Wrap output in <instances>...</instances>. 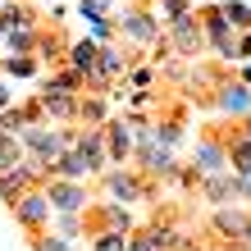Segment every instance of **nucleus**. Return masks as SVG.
<instances>
[{
	"label": "nucleus",
	"mask_w": 251,
	"mask_h": 251,
	"mask_svg": "<svg viewBox=\"0 0 251 251\" xmlns=\"http://www.w3.org/2000/svg\"><path fill=\"white\" fill-rule=\"evenodd\" d=\"M215 110H219V119L247 124L251 119V87L242 78H224V87L215 92Z\"/></svg>",
	"instance_id": "6e6552de"
},
{
	"label": "nucleus",
	"mask_w": 251,
	"mask_h": 251,
	"mask_svg": "<svg viewBox=\"0 0 251 251\" xmlns=\"http://www.w3.org/2000/svg\"><path fill=\"white\" fill-rule=\"evenodd\" d=\"M128 69H132V55H124V46H100V82H105V92H110V82L128 78Z\"/></svg>",
	"instance_id": "f8f14e48"
},
{
	"label": "nucleus",
	"mask_w": 251,
	"mask_h": 251,
	"mask_svg": "<svg viewBox=\"0 0 251 251\" xmlns=\"http://www.w3.org/2000/svg\"><path fill=\"white\" fill-rule=\"evenodd\" d=\"M37 100V110H41V119L46 124H78V110H82V96L78 92H60V87H41V92L32 96Z\"/></svg>",
	"instance_id": "39448f33"
},
{
	"label": "nucleus",
	"mask_w": 251,
	"mask_h": 251,
	"mask_svg": "<svg viewBox=\"0 0 251 251\" xmlns=\"http://www.w3.org/2000/svg\"><path fill=\"white\" fill-rule=\"evenodd\" d=\"M9 100H14V92H9V87H5V78H0V114H5V110H9Z\"/></svg>",
	"instance_id": "b1692460"
},
{
	"label": "nucleus",
	"mask_w": 251,
	"mask_h": 251,
	"mask_svg": "<svg viewBox=\"0 0 251 251\" xmlns=\"http://www.w3.org/2000/svg\"><path fill=\"white\" fill-rule=\"evenodd\" d=\"M46 197L55 205V215H87L92 210V187L87 183H73V178H46Z\"/></svg>",
	"instance_id": "20e7f679"
},
{
	"label": "nucleus",
	"mask_w": 251,
	"mask_h": 251,
	"mask_svg": "<svg viewBox=\"0 0 251 251\" xmlns=\"http://www.w3.org/2000/svg\"><path fill=\"white\" fill-rule=\"evenodd\" d=\"M41 60L37 55H0V78H37Z\"/></svg>",
	"instance_id": "2eb2a0df"
},
{
	"label": "nucleus",
	"mask_w": 251,
	"mask_h": 251,
	"mask_svg": "<svg viewBox=\"0 0 251 251\" xmlns=\"http://www.w3.org/2000/svg\"><path fill=\"white\" fill-rule=\"evenodd\" d=\"M165 37H169V46H174V55H178V60H197V55L205 50V27H201V14L192 9L187 19H174V23L165 27Z\"/></svg>",
	"instance_id": "423d86ee"
},
{
	"label": "nucleus",
	"mask_w": 251,
	"mask_h": 251,
	"mask_svg": "<svg viewBox=\"0 0 251 251\" xmlns=\"http://www.w3.org/2000/svg\"><path fill=\"white\" fill-rule=\"evenodd\" d=\"M247 55H251V27L238 32V60H247Z\"/></svg>",
	"instance_id": "5701e85b"
},
{
	"label": "nucleus",
	"mask_w": 251,
	"mask_h": 251,
	"mask_svg": "<svg viewBox=\"0 0 251 251\" xmlns=\"http://www.w3.org/2000/svg\"><path fill=\"white\" fill-rule=\"evenodd\" d=\"M105 146H110V169L128 165L137 155V132H132V119H110L105 124Z\"/></svg>",
	"instance_id": "9d476101"
},
{
	"label": "nucleus",
	"mask_w": 251,
	"mask_h": 251,
	"mask_svg": "<svg viewBox=\"0 0 251 251\" xmlns=\"http://www.w3.org/2000/svg\"><path fill=\"white\" fill-rule=\"evenodd\" d=\"M23 160H27L23 137H14V132H0V174H5V169H19Z\"/></svg>",
	"instance_id": "dca6fc26"
},
{
	"label": "nucleus",
	"mask_w": 251,
	"mask_h": 251,
	"mask_svg": "<svg viewBox=\"0 0 251 251\" xmlns=\"http://www.w3.org/2000/svg\"><path fill=\"white\" fill-rule=\"evenodd\" d=\"M27 251H73V238L46 228V233H37V238H32V247H27Z\"/></svg>",
	"instance_id": "6ab92c4d"
},
{
	"label": "nucleus",
	"mask_w": 251,
	"mask_h": 251,
	"mask_svg": "<svg viewBox=\"0 0 251 251\" xmlns=\"http://www.w3.org/2000/svg\"><path fill=\"white\" fill-rule=\"evenodd\" d=\"M210 228L219 233V242H247V233H251V205H242V201L219 205V210L210 215Z\"/></svg>",
	"instance_id": "1a4fd4ad"
},
{
	"label": "nucleus",
	"mask_w": 251,
	"mask_h": 251,
	"mask_svg": "<svg viewBox=\"0 0 251 251\" xmlns=\"http://www.w3.org/2000/svg\"><path fill=\"white\" fill-rule=\"evenodd\" d=\"M238 78H242V82H247V87H251V64H247V69H242V73H238Z\"/></svg>",
	"instance_id": "393cba45"
},
{
	"label": "nucleus",
	"mask_w": 251,
	"mask_h": 251,
	"mask_svg": "<svg viewBox=\"0 0 251 251\" xmlns=\"http://www.w3.org/2000/svg\"><path fill=\"white\" fill-rule=\"evenodd\" d=\"M50 228H55V233H64V238H78V233H82V215H55V219H50Z\"/></svg>",
	"instance_id": "4be33fe9"
},
{
	"label": "nucleus",
	"mask_w": 251,
	"mask_h": 251,
	"mask_svg": "<svg viewBox=\"0 0 251 251\" xmlns=\"http://www.w3.org/2000/svg\"><path fill=\"white\" fill-rule=\"evenodd\" d=\"M92 251H128V233H105V228H96Z\"/></svg>",
	"instance_id": "aec40b11"
},
{
	"label": "nucleus",
	"mask_w": 251,
	"mask_h": 251,
	"mask_svg": "<svg viewBox=\"0 0 251 251\" xmlns=\"http://www.w3.org/2000/svg\"><path fill=\"white\" fill-rule=\"evenodd\" d=\"M228 169L233 174H251V132L247 128L228 132Z\"/></svg>",
	"instance_id": "4468645a"
},
{
	"label": "nucleus",
	"mask_w": 251,
	"mask_h": 251,
	"mask_svg": "<svg viewBox=\"0 0 251 251\" xmlns=\"http://www.w3.org/2000/svg\"><path fill=\"white\" fill-rule=\"evenodd\" d=\"M92 215H96V228H105V233H137L132 210H128V205H119V201H96Z\"/></svg>",
	"instance_id": "9b49d317"
},
{
	"label": "nucleus",
	"mask_w": 251,
	"mask_h": 251,
	"mask_svg": "<svg viewBox=\"0 0 251 251\" xmlns=\"http://www.w3.org/2000/svg\"><path fill=\"white\" fill-rule=\"evenodd\" d=\"M128 87H132V92H155V69H151V64L128 69Z\"/></svg>",
	"instance_id": "412c9836"
},
{
	"label": "nucleus",
	"mask_w": 251,
	"mask_h": 251,
	"mask_svg": "<svg viewBox=\"0 0 251 251\" xmlns=\"http://www.w3.org/2000/svg\"><path fill=\"white\" fill-rule=\"evenodd\" d=\"M192 169H197L201 178L233 174V169H228V132H201L197 146H192Z\"/></svg>",
	"instance_id": "7ed1b4c3"
},
{
	"label": "nucleus",
	"mask_w": 251,
	"mask_h": 251,
	"mask_svg": "<svg viewBox=\"0 0 251 251\" xmlns=\"http://www.w3.org/2000/svg\"><path fill=\"white\" fill-rule=\"evenodd\" d=\"M114 5H119V0H78V14L87 23H100V19H114V14H119Z\"/></svg>",
	"instance_id": "a211bd4d"
},
{
	"label": "nucleus",
	"mask_w": 251,
	"mask_h": 251,
	"mask_svg": "<svg viewBox=\"0 0 251 251\" xmlns=\"http://www.w3.org/2000/svg\"><path fill=\"white\" fill-rule=\"evenodd\" d=\"M219 14H224V23L233 27V32H247L251 27V5H242V0H224Z\"/></svg>",
	"instance_id": "f3484780"
},
{
	"label": "nucleus",
	"mask_w": 251,
	"mask_h": 251,
	"mask_svg": "<svg viewBox=\"0 0 251 251\" xmlns=\"http://www.w3.org/2000/svg\"><path fill=\"white\" fill-rule=\"evenodd\" d=\"M9 215H14V224H19L23 233H32V238H37V233H46L50 219H55V205H50V197H46V183L32 187L27 197H19V201L9 205Z\"/></svg>",
	"instance_id": "f03ea898"
},
{
	"label": "nucleus",
	"mask_w": 251,
	"mask_h": 251,
	"mask_svg": "<svg viewBox=\"0 0 251 251\" xmlns=\"http://www.w3.org/2000/svg\"><path fill=\"white\" fill-rule=\"evenodd\" d=\"M197 187H201L205 205H215V210H219V205H233V201H238V197H233V174H215V178H201Z\"/></svg>",
	"instance_id": "ddd939ff"
},
{
	"label": "nucleus",
	"mask_w": 251,
	"mask_h": 251,
	"mask_svg": "<svg viewBox=\"0 0 251 251\" xmlns=\"http://www.w3.org/2000/svg\"><path fill=\"white\" fill-rule=\"evenodd\" d=\"M197 14H201V27H205V46H210L219 60H238V32L224 23L219 5H205V9H197Z\"/></svg>",
	"instance_id": "0eeeda50"
},
{
	"label": "nucleus",
	"mask_w": 251,
	"mask_h": 251,
	"mask_svg": "<svg viewBox=\"0 0 251 251\" xmlns=\"http://www.w3.org/2000/svg\"><path fill=\"white\" fill-rule=\"evenodd\" d=\"M100 192H105L100 201H119V205H142V201H151L155 183L146 178V174H142L137 165H114V169H105V174H100Z\"/></svg>",
	"instance_id": "f257e3e1"
}]
</instances>
